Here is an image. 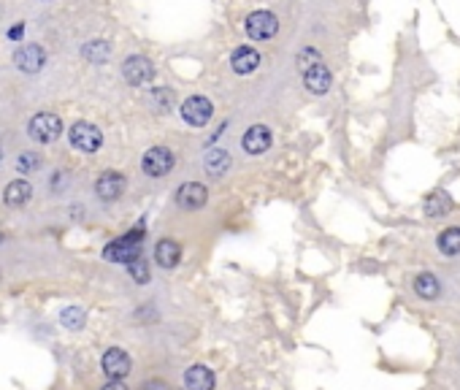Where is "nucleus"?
<instances>
[{
	"label": "nucleus",
	"instance_id": "c85d7f7f",
	"mask_svg": "<svg viewBox=\"0 0 460 390\" xmlns=\"http://www.w3.org/2000/svg\"><path fill=\"white\" fill-rule=\"evenodd\" d=\"M103 390H127V388H125L122 380H109V382L103 385Z\"/></svg>",
	"mask_w": 460,
	"mask_h": 390
},
{
	"label": "nucleus",
	"instance_id": "4be33fe9",
	"mask_svg": "<svg viewBox=\"0 0 460 390\" xmlns=\"http://www.w3.org/2000/svg\"><path fill=\"white\" fill-rule=\"evenodd\" d=\"M84 57L95 65H103L111 57V44H109V41H100V38H98V41H90V44L84 46Z\"/></svg>",
	"mask_w": 460,
	"mask_h": 390
},
{
	"label": "nucleus",
	"instance_id": "a211bd4d",
	"mask_svg": "<svg viewBox=\"0 0 460 390\" xmlns=\"http://www.w3.org/2000/svg\"><path fill=\"white\" fill-rule=\"evenodd\" d=\"M30 195H33L30 182H25V179H14V182H8V185H6L3 201H6V206L19 209V206H25V203L30 201Z\"/></svg>",
	"mask_w": 460,
	"mask_h": 390
},
{
	"label": "nucleus",
	"instance_id": "20e7f679",
	"mask_svg": "<svg viewBox=\"0 0 460 390\" xmlns=\"http://www.w3.org/2000/svg\"><path fill=\"white\" fill-rule=\"evenodd\" d=\"M182 117L187 125H192V128H203L209 120H212V114H214V106H212V100L203 95H190L187 100L182 103Z\"/></svg>",
	"mask_w": 460,
	"mask_h": 390
},
{
	"label": "nucleus",
	"instance_id": "0eeeda50",
	"mask_svg": "<svg viewBox=\"0 0 460 390\" xmlns=\"http://www.w3.org/2000/svg\"><path fill=\"white\" fill-rule=\"evenodd\" d=\"M244 28L249 38H255V41H268V38H274L276 30H279V19H276V14H271V11H252V14L246 17Z\"/></svg>",
	"mask_w": 460,
	"mask_h": 390
},
{
	"label": "nucleus",
	"instance_id": "9b49d317",
	"mask_svg": "<svg viewBox=\"0 0 460 390\" xmlns=\"http://www.w3.org/2000/svg\"><path fill=\"white\" fill-rule=\"evenodd\" d=\"M130 366H133L130 355L120 347H111V350L103 353V371H106L109 380H125L130 374Z\"/></svg>",
	"mask_w": 460,
	"mask_h": 390
},
{
	"label": "nucleus",
	"instance_id": "423d86ee",
	"mask_svg": "<svg viewBox=\"0 0 460 390\" xmlns=\"http://www.w3.org/2000/svg\"><path fill=\"white\" fill-rule=\"evenodd\" d=\"M122 76L127 84L133 87H147L154 82V65L144 57V55H133L127 57L122 65Z\"/></svg>",
	"mask_w": 460,
	"mask_h": 390
},
{
	"label": "nucleus",
	"instance_id": "dca6fc26",
	"mask_svg": "<svg viewBox=\"0 0 460 390\" xmlns=\"http://www.w3.org/2000/svg\"><path fill=\"white\" fill-rule=\"evenodd\" d=\"M257 65H260V52L252 49V46H239V49L230 55V68H233L236 73H241V76L257 71Z\"/></svg>",
	"mask_w": 460,
	"mask_h": 390
},
{
	"label": "nucleus",
	"instance_id": "7c9ffc66",
	"mask_svg": "<svg viewBox=\"0 0 460 390\" xmlns=\"http://www.w3.org/2000/svg\"><path fill=\"white\" fill-rule=\"evenodd\" d=\"M0 241H3V233H0Z\"/></svg>",
	"mask_w": 460,
	"mask_h": 390
},
{
	"label": "nucleus",
	"instance_id": "a878e982",
	"mask_svg": "<svg viewBox=\"0 0 460 390\" xmlns=\"http://www.w3.org/2000/svg\"><path fill=\"white\" fill-rule=\"evenodd\" d=\"M320 60H322V57H320V52H317V49H304V52L298 55V63H301V68H304V71H306L309 65L320 63Z\"/></svg>",
	"mask_w": 460,
	"mask_h": 390
},
{
	"label": "nucleus",
	"instance_id": "cd10ccee",
	"mask_svg": "<svg viewBox=\"0 0 460 390\" xmlns=\"http://www.w3.org/2000/svg\"><path fill=\"white\" fill-rule=\"evenodd\" d=\"M141 390H171L163 380H149V382H144L141 385Z\"/></svg>",
	"mask_w": 460,
	"mask_h": 390
},
{
	"label": "nucleus",
	"instance_id": "f03ea898",
	"mask_svg": "<svg viewBox=\"0 0 460 390\" xmlns=\"http://www.w3.org/2000/svg\"><path fill=\"white\" fill-rule=\"evenodd\" d=\"M28 130H30L33 141H38V144H52V141H57L62 136V122L57 114L41 111V114H35L30 120Z\"/></svg>",
	"mask_w": 460,
	"mask_h": 390
},
{
	"label": "nucleus",
	"instance_id": "6ab92c4d",
	"mask_svg": "<svg viewBox=\"0 0 460 390\" xmlns=\"http://www.w3.org/2000/svg\"><path fill=\"white\" fill-rule=\"evenodd\" d=\"M414 292H417L420 298H425V301H436V298H439V292H441V282H439V277H436V274H430V271L417 274V277H414Z\"/></svg>",
	"mask_w": 460,
	"mask_h": 390
},
{
	"label": "nucleus",
	"instance_id": "c756f323",
	"mask_svg": "<svg viewBox=\"0 0 460 390\" xmlns=\"http://www.w3.org/2000/svg\"><path fill=\"white\" fill-rule=\"evenodd\" d=\"M22 30H25V22H19L17 28H11V30H8V38H14V41H17V38L22 35Z\"/></svg>",
	"mask_w": 460,
	"mask_h": 390
},
{
	"label": "nucleus",
	"instance_id": "f8f14e48",
	"mask_svg": "<svg viewBox=\"0 0 460 390\" xmlns=\"http://www.w3.org/2000/svg\"><path fill=\"white\" fill-rule=\"evenodd\" d=\"M95 193H98L100 201H117V198L125 193V176L117 174V171L100 174L98 182H95Z\"/></svg>",
	"mask_w": 460,
	"mask_h": 390
},
{
	"label": "nucleus",
	"instance_id": "4468645a",
	"mask_svg": "<svg viewBox=\"0 0 460 390\" xmlns=\"http://www.w3.org/2000/svg\"><path fill=\"white\" fill-rule=\"evenodd\" d=\"M271 130L266 128V125H252V128L244 133V149L249 155H263V152H268L271 149Z\"/></svg>",
	"mask_w": 460,
	"mask_h": 390
},
{
	"label": "nucleus",
	"instance_id": "f3484780",
	"mask_svg": "<svg viewBox=\"0 0 460 390\" xmlns=\"http://www.w3.org/2000/svg\"><path fill=\"white\" fill-rule=\"evenodd\" d=\"M154 260L160 268H174L182 260V247L174 239H160L154 247Z\"/></svg>",
	"mask_w": 460,
	"mask_h": 390
},
{
	"label": "nucleus",
	"instance_id": "1a4fd4ad",
	"mask_svg": "<svg viewBox=\"0 0 460 390\" xmlns=\"http://www.w3.org/2000/svg\"><path fill=\"white\" fill-rule=\"evenodd\" d=\"M44 63H46V52H44L41 44H25L14 52V65L25 73H38L44 68Z\"/></svg>",
	"mask_w": 460,
	"mask_h": 390
},
{
	"label": "nucleus",
	"instance_id": "aec40b11",
	"mask_svg": "<svg viewBox=\"0 0 460 390\" xmlns=\"http://www.w3.org/2000/svg\"><path fill=\"white\" fill-rule=\"evenodd\" d=\"M203 165H206V174L209 176H222L228 168H230V155L225 152V149H219V147H214V149H209L206 152V158H203Z\"/></svg>",
	"mask_w": 460,
	"mask_h": 390
},
{
	"label": "nucleus",
	"instance_id": "6e6552de",
	"mask_svg": "<svg viewBox=\"0 0 460 390\" xmlns=\"http://www.w3.org/2000/svg\"><path fill=\"white\" fill-rule=\"evenodd\" d=\"M304 87H306L311 95H328V93H331V87H333V76H331L328 65L322 63V60L314 65H309L306 71H304Z\"/></svg>",
	"mask_w": 460,
	"mask_h": 390
},
{
	"label": "nucleus",
	"instance_id": "412c9836",
	"mask_svg": "<svg viewBox=\"0 0 460 390\" xmlns=\"http://www.w3.org/2000/svg\"><path fill=\"white\" fill-rule=\"evenodd\" d=\"M436 244H439V252L447 255V258L460 255V228L452 225V228H447V230H441L439 239H436Z\"/></svg>",
	"mask_w": 460,
	"mask_h": 390
},
{
	"label": "nucleus",
	"instance_id": "2eb2a0df",
	"mask_svg": "<svg viewBox=\"0 0 460 390\" xmlns=\"http://www.w3.org/2000/svg\"><path fill=\"white\" fill-rule=\"evenodd\" d=\"M184 385L187 390H214V371L195 363L184 371Z\"/></svg>",
	"mask_w": 460,
	"mask_h": 390
},
{
	"label": "nucleus",
	"instance_id": "5701e85b",
	"mask_svg": "<svg viewBox=\"0 0 460 390\" xmlns=\"http://www.w3.org/2000/svg\"><path fill=\"white\" fill-rule=\"evenodd\" d=\"M152 103H154V109L157 111H171L174 109V93L171 90H165V87H154V93H152Z\"/></svg>",
	"mask_w": 460,
	"mask_h": 390
},
{
	"label": "nucleus",
	"instance_id": "9d476101",
	"mask_svg": "<svg viewBox=\"0 0 460 390\" xmlns=\"http://www.w3.org/2000/svg\"><path fill=\"white\" fill-rule=\"evenodd\" d=\"M206 201H209V190H206V185H201V182H184L182 187L176 190V203H179L182 209H190V212L206 206Z\"/></svg>",
	"mask_w": 460,
	"mask_h": 390
},
{
	"label": "nucleus",
	"instance_id": "39448f33",
	"mask_svg": "<svg viewBox=\"0 0 460 390\" xmlns=\"http://www.w3.org/2000/svg\"><path fill=\"white\" fill-rule=\"evenodd\" d=\"M174 165H176V158L168 147H152L141 158V168L147 176H165V174H171Z\"/></svg>",
	"mask_w": 460,
	"mask_h": 390
},
{
	"label": "nucleus",
	"instance_id": "7ed1b4c3",
	"mask_svg": "<svg viewBox=\"0 0 460 390\" xmlns=\"http://www.w3.org/2000/svg\"><path fill=\"white\" fill-rule=\"evenodd\" d=\"M68 138H71V147L76 152H84V155L98 152L100 144H103V133L95 125H90V122H76L73 128L68 130Z\"/></svg>",
	"mask_w": 460,
	"mask_h": 390
},
{
	"label": "nucleus",
	"instance_id": "b1692460",
	"mask_svg": "<svg viewBox=\"0 0 460 390\" xmlns=\"http://www.w3.org/2000/svg\"><path fill=\"white\" fill-rule=\"evenodd\" d=\"M127 271H130L133 282H138V285H147V282H149V268H147V260L136 258L133 263H127Z\"/></svg>",
	"mask_w": 460,
	"mask_h": 390
},
{
	"label": "nucleus",
	"instance_id": "393cba45",
	"mask_svg": "<svg viewBox=\"0 0 460 390\" xmlns=\"http://www.w3.org/2000/svg\"><path fill=\"white\" fill-rule=\"evenodd\" d=\"M62 323H65V328L79 331V328L84 325V309H76V306L65 309V312H62Z\"/></svg>",
	"mask_w": 460,
	"mask_h": 390
},
{
	"label": "nucleus",
	"instance_id": "ddd939ff",
	"mask_svg": "<svg viewBox=\"0 0 460 390\" xmlns=\"http://www.w3.org/2000/svg\"><path fill=\"white\" fill-rule=\"evenodd\" d=\"M452 206H455V201H452V195L447 190H433L425 198V203H423V212L430 220H441V217H447L452 212Z\"/></svg>",
	"mask_w": 460,
	"mask_h": 390
},
{
	"label": "nucleus",
	"instance_id": "bb28decb",
	"mask_svg": "<svg viewBox=\"0 0 460 390\" xmlns=\"http://www.w3.org/2000/svg\"><path fill=\"white\" fill-rule=\"evenodd\" d=\"M35 165H38V158H33V155H28V152H25V155H22V158L17 160V168H19V174H30Z\"/></svg>",
	"mask_w": 460,
	"mask_h": 390
},
{
	"label": "nucleus",
	"instance_id": "f257e3e1",
	"mask_svg": "<svg viewBox=\"0 0 460 390\" xmlns=\"http://www.w3.org/2000/svg\"><path fill=\"white\" fill-rule=\"evenodd\" d=\"M141 239H144V223L136 230H130L127 236L111 241L103 250V258L111 260V263H133L136 258H141Z\"/></svg>",
	"mask_w": 460,
	"mask_h": 390
}]
</instances>
